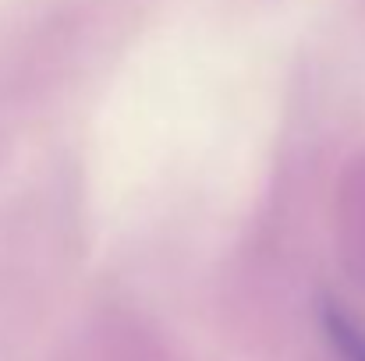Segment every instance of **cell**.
Instances as JSON below:
<instances>
[{"label": "cell", "mask_w": 365, "mask_h": 361, "mask_svg": "<svg viewBox=\"0 0 365 361\" xmlns=\"http://www.w3.org/2000/svg\"><path fill=\"white\" fill-rule=\"evenodd\" d=\"M323 330L341 361H365V330L334 301H323Z\"/></svg>", "instance_id": "cell-1"}]
</instances>
